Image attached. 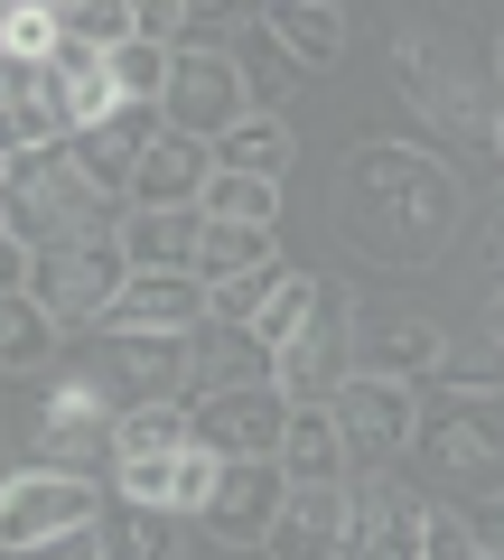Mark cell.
Returning <instances> with one entry per match:
<instances>
[{
	"label": "cell",
	"instance_id": "obj_1",
	"mask_svg": "<svg viewBox=\"0 0 504 560\" xmlns=\"http://www.w3.org/2000/svg\"><path fill=\"white\" fill-rule=\"evenodd\" d=\"M337 224L364 243V261L384 271H430L467 224V187L439 150L411 140H355L337 178Z\"/></svg>",
	"mask_w": 504,
	"mask_h": 560
},
{
	"label": "cell",
	"instance_id": "obj_2",
	"mask_svg": "<svg viewBox=\"0 0 504 560\" xmlns=\"http://www.w3.org/2000/svg\"><path fill=\"white\" fill-rule=\"evenodd\" d=\"M121 215L131 206L103 197L75 168V150H10L0 160V224L20 253H75V243H121Z\"/></svg>",
	"mask_w": 504,
	"mask_h": 560
},
{
	"label": "cell",
	"instance_id": "obj_3",
	"mask_svg": "<svg viewBox=\"0 0 504 560\" xmlns=\"http://www.w3.org/2000/svg\"><path fill=\"white\" fill-rule=\"evenodd\" d=\"M392 66H402V103H421L439 131H485V140H495L504 103H477V66H467V47L448 38V28L402 20V28H392Z\"/></svg>",
	"mask_w": 504,
	"mask_h": 560
},
{
	"label": "cell",
	"instance_id": "obj_4",
	"mask_svg": "<svg viewBox=\"0 0 504 560\" xmlns=\"http://www.w3.org/2000/svg\"><path fill=\"white\" fill-rule=\"evenodd\" d=\"M421 467L439 477H504V393H458L430 383L421 393Z\"/></svg>",
	"mask_w": 504,
	"mask_h": 560
},
{
	"label": "cell",
	"instance_id": "obj_5",
	"mask_svg": "<svg viewBox=\"0 0 504 560\" xmlns=\"http://www.w3.org/2000/svg\"><path fill=\"white\" fill-rule=\"evenodd\" d=\"M337 430H345L355 477H402V458H421V383L355 374L337 393Z\"/></svg>",
	"mask_w": 504,
	"mask_h": 560
},
{
	"label": "cell",
	"instance_id": "obj_6",
	"mask_svg": "<svg viewBox=\"0 0 504 560\" xmlns=\"http://www.w3.org/2000/svg\"><path fill=\"white\" fill-rule=\"evenodd\" d=\"M121 290H131V253H121V243H75V253H47L38 280H28V300H38L66 337H103V327H113V308H121Z\"/></svg>",
	"mask_w": 504,
	"mask_h": 560
},
{
	"label": "cell",
	"instance_id": "obj_7",
	"mask_svg": "<svg viewBox=\"0 0 504 560\" xmlns=\"http://www.w3.org/2000/svg\"><path fill=\"white\" fill-rule=\"evenodd\" d=\"M113 514L94 477H57V467H20L0 486V551H38V541H66V533H94Z\"/></svg>",
	"mask_w": 504,
	"mask_h": 560
},
{
	"label": "cell",
	"instance_id": "obj_8",
	"mask_svg": "<svg viewBox=\"0 0 504 560\" xmlns=\"http://www.w3.org/2000/svg\"><path fill=\"white\" fill-rule=\"evenodd\" d=\"M84 364L103 374V393L131 420V411H150V401H187L197 337H84Z\"/></svg>",
	"mask_w": 504,
	"mask_h": 560
},
{
	"label": "cell",
	"instance_id": "obj_9",
	"mask_svg": "<svg viewBox=\"0 0 504 560\" xmlns=\"http://www.w3.org/2000/svg\"><path fill=\"white\" fill-rule=\"evenodd\" d=\"M160 113H168V131H187V140H206V150H215V140H224V131H243L262 103H253V75H243V57H178V75H168Z\"/></svg>",
	"mask_w": 504,
	"mask_h": 560
},
{
	"label": "cell",
	"instance_id": "obj_10",
	"mask_svg": "<svg viewBox=\"0 0 504 560\" xmlns=\"http://www.w3.org/2000/svg\"><path fill=\"white\" fill-rule=\"evenodd\" d=\"M345 383H355V290L327 280L318 318L281 346V393H290V401H337Z\"/></svg>",
	"mask_w": 504,
	"mask_h": 560
},
{
	"label": "cell",
	"instance_id": "obj_11",
	"mask_svg": "<svg viewBox=\"0 0 504 560\" xmlns=\"http://www.w3.org/2000/svg\"><path fill=\"white\" fill-rule=\"evenodd\" d=\"M290 467L281 458H224V477H215V504H206V533L215 541H234V551H262L271 533H281V514H290Z\"/></svg>",
	"mask_w": 504,
	"mask_h": 560
},
{
	"label": "cell",
	"instance_id": "obj_12",
	"mask_svg": "<svg viewBox=\"0 0 504 560\" xmlns=\"http://www.w3.org/2000/svg\"><path fill=\"white\" fill-rule=\"evenodd\" d=\"M290 411H300V401H290L281 383H253V393H206V401H197V448H215V458H281Z\"/></svg>",
	"mask_w": 504,
	"mask_h": 560
},
{
	"label": "cell",
	"instance_id": "obj_13",
	"mask_svg": "<svg viewBox=\"0 0 504 560\" xmlns=\"http://www.w3.org/2000/svg\"><path fill=\"white\" fill-rule=\"evenodd\" d=\"M448 327L439 318H421V308H392V318H374V327H355V374H384V383H439L448 374Z\"/></svg>",
	"mask_w": 504,
	"mask_h": 560
},
{
	"label": "cell",
	"instance_id": "obj_14",
	"mask_svg": "<svg viewBox=\"0 0 504 560\" xmlns=\"http://www.w3.org/2000/svg\"><path fill=\"white\" fill-rule=\"evenodd\" d=\"M206 318H215V290L197 271H131V290H121L103 337H197Z\"/></svg>",
	"mask_w": 504,
	"mask_h": 560
},
{
	"label": "cell",
	"instance_id": "obj_15",
	"mask_svg": "<svg viewBox=\"0 0 504 560\" xmlns=\"http://www.w3.org/2000/svg\"><path fill=\"white\" fill-rule=\"evenodd\" d=\"M262 560H355V477L345 486H290V514L262 541Z\"/></svg>",
	"mask_w": 504,
	"mask_h": 560
},
{
	"label": "cell",
	"instance_id": "obj_16",
	"mask_svg": "<svg viewBox=\"0 0 504 560\" xmlns=\"http://www.w3.org/2000/svg\"><path fill=\"white\" fill-rule=\"evenodd\" d=\"M430 551V495L402 477H355V560H421Z\"/></svg>",
	"mask_w": 504,
	"mask_h": 560
},
{
	"label": "cell",
	"instance_id": "obj_17",
	"mask_svg": "<svg viewBox=\"0 0 504 560\" xmlns=\"http://www.w3.org/2000/svg\"><path fill=\"white\" fill-rule=\"evenodd\" d=\"M0 121H10V150H66V140H75V113H66V94H57L47 66L0 57Z\"/></svg>",
	"mask_w": 504,
	"mask_h": 560
},
{
	"label": "cell",
	"instance_id": "obj_18",
	"mask_svg": "<svg viewBox=\"0 0 504 560\" xmlns=\"http://www.w3.org/2000/svg\"><path fill=\"white\" fill-rule=\"evenodd\" d=\"M253 383H281V355H271L253 327L206 318V327H197V374H187V401H206V393H253Z\"/></svg>",
	"mask_w": 504,
	"mask_h": 560
},
{
	"label": "cell",
	"instance_id": "obj_19",
	"mask_svg": "<svg viewBox=\"0 0 504 560\" xmlns=\"http://www.w3.org/2000/svg\"><path fill=\"white\" fill-rule=\"evenodd\" d=\"M197 243H206L197 206H131V215H121V253H131V271H197Z\"/></svg>",
	"mask_w": 504,
	"mask_h": 560
},
{
	"label": "cell",
	"instance_id": "obj_20",
	"mask_svg": "<svg viewBox=\"0 0 504 560\" xmlns=\"http://www.w3.org/2000/svg\"><path fill=\"white\" fill-rule=\"evenodd\" d=\"M281 467H290L300 486H345V477H355V458H345V430H337V401H300V411H290Z\"/></svg>",
	"mask_w": 504,
	"mask_h": 560
},
{
	"label": "cell",
	"instance_id": "obj_21",
	"mask_svg": "<svg viewBox=\"0 0 504 560\" xmlns=\"http://www.w3.org/2000/svg\"><path fill=\"white\" fill-rule=\"evenodd\" d=\"M206 178H215V150L187 140V131H168L141 160V178H131V206H206Z\"/></svg>",
	"mask_w": 504,
	"mask_h": 560
},
{
	"label": "cell",
	"instance_id": "obj_22",
	"mask_svg": "<svg viewBox=\"0 0 504 560\" xmlns=\"http://www.w3.org/2000/svg\"><path fill=\"white\" fill-rule=\"evenodd\" d=\"M187 533H206L197 514H178V504H121L103 514V541H113V560H187Z\"/></svg>",
	"mask_w": 504,
	"mask_h": 560
},
{
	"label": "cell",
	"instance_id": "obj_23",
	"mask_svg": "<svg viewBox=\"0 0 504 560\" xmlns=\"http://www.w3.org/2000/svg\"><path fill=\"white\" fill-rule=\"evenodd\" d=\"M290 160H300V131H290V113H253L243 131L215 140V168H234V178H271V187H281Z\"/></svg>",
	"mask_w": 504,
	"mask_h": 560
},
{
	"label": "cell",
	"instance_id": "obj_24",
	"mask_svg": "<svg viewBox=\"0 0 504 560\" xmlns=\"http://www.w3.org/2000/svg\"><path fill=\"white\" fill-rule=\"evenodd\" d=\"M262 20H271V38L290 47V66H337L345 57V10L337 0H281Z\"/></svg>",
	"mask_w": 504,
	"mask_h": 560
},
{
	"label": "cell",
	"instance_id": "obj_25",
	"mask_svg": "<svg viewBox=\"0 0 504 560\" xmlns=\"http://www.w3.org/2000/svg\"><path fill=\"white\" fill-rule=\"evenodd\" d=\"M57 346H66V327L47 318L28 290H20V300H0V364H10V374H38Z\"/></svg>",
	"mask_w": 504,
	"mask_h": 560
},
{
	"label": "cell",
	"instance_id": "obj_26",
	"mask_svg": "<svg viewBox=\"0 0 504 560\" xmlns=\"http://www.w3.org/2000/svg\"><path fill=\"white\" fill-rule=\"evenodd\" d=\"M271 253H281V243H271L262 224H206V243H197V280H206V290H224V280L262 271Z\"/></svg>",
	"mask_w": 504,
	"mask_h": 560
},
{
	"label": "cell",
	"instance_id": "obj_27",
	"mask_svg": "<svg viewBox=\"0 0 504 560\" xmlns=\"http://www.w3.org/2000/svg\"><path fill=\"white\" fill-rule=\"evenodd\" d=\"M206 224H281V187L271 178H234V168H215V178H206V206H197Z\"/></svg>",
	"mask_w": 504,
	"mask_h": 560
},
{
	"label": "cell",
	"instance_id": "obj_28",
	"mask_svg": "<svg viewBox=\"0 0 504 560\" xmlns=\"http://www.w3.org/2000/svg\"><path fill=\"white\" fill-rule=\"evenodd\" d=\"M290 271H300V261H290V253H271L262 271L224 280V290H215V318H224V327H262V308H271V300L290 290Z\"/></svg>",
	"mask_w": 504,
	"mask_h": 560
},
{
	"label": "cell",
	"instance_id": "obj_29",
	"mask_svg": "<svg viewBox=\"0 0 504 560\" xmlns=\"http://www.w3.org/2000/svg\"><path fill=\"white\" fill-rule=\"evenodd\" d=\"M0 57L10 66H47L57 57V0H10V10H0Z\"/></svg>",
	"mask_w": 504,
	"mask_h": 560
},
{
	"label": "cell",
	"instance_id": "obj_30",
	"mask_svg": "<svg viewBox=\"0 0 504 560\" xmlns=\"http://www.w3.org/2000/svg\"><path fill=\"white\" fill-rule=\"evenodd\" d=\"M168 75H178V57H168V47H150V38H131V47L113 57V94H121V103H160Z\"/></svg>",
	"mask_w": 504,
	"mask_h": 560
},
{
	"label": "cell",
	"instance_id": "obj_31",
	"mask_svg": "<svg viewBox=\"0 0 504 560\" xmlns=\"http://www.w3.org/2000/svg\"><path fill=\"white\" fill-rule=\"evenodd\" d=\"M243 75H253V103H262V113H281V103H290V47L271 38V20L243 38Z\"/></svg>",
	"mask_w": 504,
	"mask_h": 560
},
{
	"label": "cell",
	"instance_id": "obj_32",
	"mask_svg": "<svg viewBox=\"0 0 504 560\" xmlns=\"http://www.w3.org/2000/svg\"><path fill=\"white\" fill-rule=\"evenodd\" d=\"M10 560H113V541H103V523H94V533H66V541H38V551H10Z\"/></svg>",
	"mask_w": 504,
	"mask_h": 560
},
{
	"label": "cell",
	"instance_id": "obj_33",
	"mask_svg": "<svg viewBox=\"0 0 504 560\" xmlns=\"http://www.w3.org/2000/svg\"><path fill=\"white\" fill-rule=\"evenodd\" d=\"M467 523H477V551H485V560H504V495H485Z\"/></svg>",
	"mask_w": 504,
	"mask_h": 560
},
{
	"label": "cell",
	"instance_id": "obj_34",
	"mask_svg": "<svg viewBox=\"0 0 504 560\" xmlns=\"http://www.w3.org/2000/svg\"><path fill=\"white\" fill-rule=\"evenodd\" d=\"M485 346H504V290L485 300Z\"/></svg>",
	"mask_w": 504,
	"mask_h": 560
},
{
	"label": "cell",
	"instance_id": "obj_35",
	"mask_svg": "<svg viewBox=\"0 0 504 560\" xmlns=\"http://www.w3.org/2000/svg\"><path fill=\"white\" fill-rule=\"evenodd\" d=\"M495 160H504V113H495Z\"/></svg>",
	"mask_w": 504,
	"mask_h": 560
},
{
	"label": "cell",
	"instance_id": "obj_36",
	"mask_svg": "<svg viewBox=\"0 0 504 560\" xmlns=\"http://www.w3.org/2000/svg\"><path fill=\"white\" fill-rule=\"evenodd\" d=\"M495 84H504V38H495Z\"/></svg>",
	"mask_w": 504,
	"mask_h": 560
},
{
	"label": "cell",
	"instance_id": "obj_37",
	"mask_svg": "<svg viewBox=\"0 0 504 560\" xmlns=\"http://www.w3.org/2000/svg\"><path fill=\"white\" fill-rule=\"evenodd\" d=\"M495 215H504V197H495Z\"/></svg>",
	"mask_w": 504,
	"mask_h": 560
}]
</instances>
